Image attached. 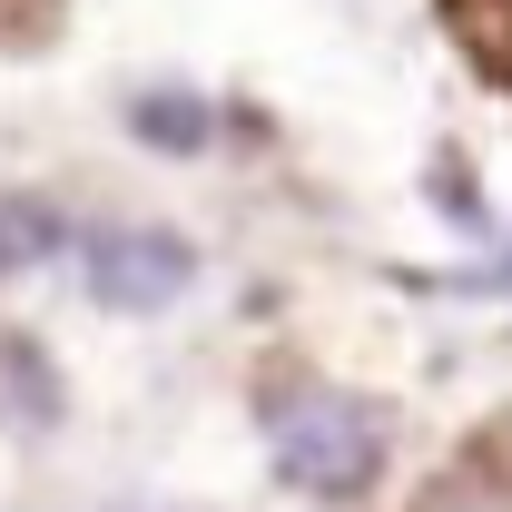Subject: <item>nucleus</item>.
Here are the masks:
<instances>
[{
  "instance_id": "39448f33",
  "label": "nucleus",
  "mask_w": 512,
  "mask_h": 512,
  "mask_svg": "<svg viewBox=\"0 0 512 512\" xmlns=\"http://www.w3.org/2000/svg\"><path fill=\"white\" fill-rule=\"evenodd\" d=\"M60 207L50 197H0V276H20V266H40V256H60Z\"/></svg>"
},
{
  "instance_id": "f257e3e1",
  "label": "nucleus",
  "mask_w": 512,
  "mask_h": 512,
  "mask_svg": "<svg viewBox=\"0 0 512 512\" xmlns=\"http://www.w3.org/2000/svg\"><path fill=\"white\" fill-rule=\"evenodd\" d=\"M266 444H276V473L316 503H355L384 473V404L365 394H335V384H296L266 404Z\"/></svg>"
},
{
  "instance_id": "f03ea898",
  "label": "nucleus",
  "mask_w": 512,
  "mask_h": 512,
  "mask_svg": "<svg viewBox=\"0 0 512 512\" xmlns=\"http://www.w3.org/2000/svg\"><path fill=\"white\" fill-rule=\"evenodd\" d=\"M79 256H89V296L109 316H158V306L188 296V276H197V247L168 237V227H99Z\"/></svg>"
},
{
  "instance_id": "20e7f679",
  "label": "nucleus",
  "mask_w": 512,
  "mask_h": 512,
  "mask_svg": "<svg viewBox=\"0 0 512 512\" xmlns=\"http://www.w3.org/2000/svg\"><path fill=\"white\" fill-rule=\"evenodd\" d=\"M128 138L188 158V148H207V109H197L188 89H138V99H128Z\"/></svg>"
},
{
  "instance_id": "423d86ee",
  "label": "nucleus",
  "mask_w": 512,
  "mask_h": 512,
  "mask_svg": "<svg viewBox=\"0 0 512 512\" xmlns=\"http://www.w3.org/2000/svg\"><path fill=\"white\" fill-rule=\"evenodd\" d=\"M434 512H512V493H493V483H444Z\"/></svg>"
},
{
  "instance_id": "7ed1b4c3",
  "label": "nucleus",
  "mask_w": 512,
  "mask_h": 512,
  "mask_svg": "<svg viewBox=\"0 0 512 512\" xmlns=\"http://www.w3.org/2000/svg\"><path fill=\"white\" fill-rule=\"evenodd\" d=\"M0 404H10L30 434H50V424H60V404H69L60 375H50V355H40L30 335H0Z\"/></svg>"
}]
</instances>
